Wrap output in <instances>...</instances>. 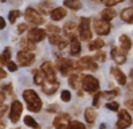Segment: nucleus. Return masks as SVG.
Instances as JSON below:
<instances>
[{
	"label": "nucleus",
	"mask_w": 133,
	"mask_h": 129,
	"mask_svg": "<svg viewBox=\"0 0 133 129\" xmlns=\"http://www.w3.org/2000/svg\"><path fill=\"white\" fill-rule=\"evenodd\" d=\"M112 59L115 60L116 64H124L127 61V55H125V52L124 51H121L120 48H116L113 47L112 48Z\"/></svg>",
	"instance_id": "nucleus-16"
},
{
	"label": "nucleus",
	"mask_w": 133,
	"mask_h": 129,
	"mask_svg": "<svg viewBox=\"0 0 133 129\" xmlns=\"http://www.w3.org/2000/svg\"><path fill=\"white\" fill-rule=\"evenodd\" d=\"M100 99H101V93H96L95 97H93V106L95 108L100 105Z\"/></svg>",
	"instance_id": "nucleus-42"
},
{
	"label": "nucleus",
	"mask_w": 133,
	"mask_h": 129,
	"mask_svg": "<svg viewBox=\"0 0 133 129\" xmlns=\"http://www.w3.org/2000/svg\"><path fill=\"white\" fill-rule=\"evenodd\" d=\"M132 3H133V0H132Z\"/></svg>",
	"instance_id": "nucleus-53"
},
{
	"label": "nucleus",
	"mask_w": 133,
	"mask_h": 129,
	"mask_svg": "<svg viewBox=\"0 0 133 129\" xmlns=\"http://www.w3.org/2000/svg\"><path fill=\"white\" fill-rule=\"evenodd\" d=\"M132 125V117L127 109H121L118 112V121L116 123V129H127Z\"/></svg>",
	"instance_id": "nucleus-6"
},
{
	"label": "nucleus",
	"mask_w": 133,
	"mask_h": 129,
	"mask_svg": "<svg viewBox=\"0 0 133 129\" xmlns=\"http://www.w3.org/2000/svg\"><path fill=\"white\" fill-rule=\"evenodd\" d=\"M64 32L65 35L71 37L72 40L73 39H77V35H79V25H77L75 21H69L64 25Z\"/></svg>",
	"instance_id": "nucleus-14"
},
{
	"label": "nucleus",
	"mask_w": 133,
	"mask_h": 129,
	"mask_svg": "<svg viewBox=\"0 0 133 129\" xmlns=\"http://www.w3.org/2000/svg\"><path fill=\"white\" fill-rule=\"evenodd\" d=\"M11 59V48L7 47L3 52V55H0V64H7Z\"/></svg>",
	"instance_id": "nucleus-29"
},
{
	"label": "nucleus",
	"mask_w": 133,
	"mask_h": 129,
	"mask_svg": "<svg viewBox=\"0 0 133 129\" xmlns=\"http://www.w3.org/2000/svg\"><path fill=\"white\" fill-rule=\"evenodd\" d=\"M65 16H66V11H65V8H63V7L53 8L52 12H51V19L55 20V21H59V20L64 19Z\"/></svg>",
	"instance_id": "nucleus-19"
},
{
	"label": "nucleus",
	"mask_w": 133,
	"mask_h": 129,
	"mask_svg": "<svg viewBox=\"0 0 133 129\" xmlns=\"http://www.w3.org/2000/svg\"><path fill=\"white\" fill-rule=\"evenodd\" d=\"M84 117H85V120H87V123H89V124H93L95 123V120L97 119V112H96V109L95 108H87L85 109V112H84Z\"/></svg>",
	"instance_id": "nucleus-21"
},
{
	"label": "nucleus",
	"mask_w": 133,
	"mask_h": 129,
	"mask_svg": "<svg viewBox=\"0 0 133 129\" xmlns=\"http://www.w3.org/2000/svg\"><path fill=\"white\" fill-rule=\"evenodd\" d=\"M95 61H105V53H97L95 57H92Z\"/></svg>",
	"instance_id": "nucleus-43"
},
{
	"label": "nucleus",
	"mask_w": 133,
	"mask_h": 129,
	"mask_svg": "<svg viewBox=\"0 0 133 129\" xmlns=\"http://www.w3.org/2000/svg\"><path fill=\"white\" fill-rule=\"evenodd\" d=\"M107 108H108L109 111H113V112H117V111H118V103H116V101H112V103H108V104H107Z\"/></svg>",
	"instance_id": "nucleus-39"
},
{
	"label": "nucleus",
	"mask_w": 133,
	"mask_h": 129,
	"mask_svg": "<svg viewBox=\"0 0 133 129\" xmlns=\"http://www.w3.org/2000/svg\"><path fill=\"white\" fill-rule=\"evenodd\" d=\"M81 87L84 88L85 92L88 93H95L98 91V87H100V83L98 80L95 77V76H84L83 77V84H81Z\"/></svg>",
	"instance_id": "nucleus-3"
},
{
	"label": "nucleus",
	"mask_w": 133,
	"mask_h": 129,
	"mask_svg": "<svg viewBox=\"0 0 133 129\" xmlns=\"http://www.w3.org/2000/svg\"><path fill=\"white\" fill-rule=\"evenodd\" d=\"M41 88H43V92L45 93V94H53L55 92H56L59 89V81H48V80H44L43 85H41Z\"/></svg>",
	"instance_id": "nucleus-15"
},
{
	"label": "nucleus",
	"mask_w": 133,
	"mask_h": 129,
	"mask_svg": "<svg viewBox=\"0 0 133 129\" xmlns=\"http://www.w3.org/2000/svg\"><path fill=\"white\" fill-rule=\"evenodd\" d=\"M60 40H61V37L59 35H49V43L53 45H57Z\"/></svg>",
	"instance_id": "nucleus-38"
},
{
	"label": "nucleus",
	"mask_w": 133,
	"mask_h": 129,
	"mask_svg": "<svg viewBox=\"0 0 133 129\" xmlns=\"http://www.w3.org/2000/svg\"><path fill=\"white\" fill-rule=\"evenodd\" d=\"M60 97H61V100H63L64 103H68V101H71V92H69V91H66V89H65V91H63Z\"/></svg>",
	"instance_id": "nucleus-36"
},
{
	"label": "nucleus",
	"mask_w": 133,
	"mask_h": 129,
	"mask_svg": "<svg viewBox=\"0 0 133 129\" xmlns=\"http://www.w3.org/2000/svg\"><path fill=\"white\" fill-rule=\"evenodd\" d=\"M118 40H120V49H121V51L128 52V51L132 48V41H130V39H129L127 35H121Z\"/></svg>",
	"instance_id": "nucleus-20"
},
{
	"label": "nucleus",
	"mask_w": 133,
	"mask_h": 129,
	"mask_svg": "<svg viewBox=\"0 0 133 129\" xmlns=\"http://www.w3.org/2000/svg\"><path fill=\"white\" fill-rule=\"evenodd\" d=\"M56 65H57V69L61 72L63 76H68L71 69H75L76 68V63L75 61H71L68 59H63V57H59L57 61H56Z\"/></svg>",
	"instance_id": "nucleus-4"
},
{
	"label": "nucleus",
	"mask_w": 133,
	"mask_h": 129,
	"mask_svg": "<svg viewBox=\"0 0 133 129\" xmlns=\"http://www.w3.org/2000/svg\"><path fill=\"white\" fill-rule=\"evenodd\" d=\"M21 112H23V104H21L19 100H14L12 104H11V108H9V119L12 123H17Z\"/></svg>",
	"instance_id": "nucleus-7"
},
{
	"label": "nucleus",
	"mask_w": 133,
	"mask_h": 129,
	"mask_svg": "<svg viewBox=\"0 0 133 129\" xmlns=\"http://www.w3.org/2000/svg\"><path fill=\"white\" fill-rule=\"evenodd\" d=\"M17 63L20 64V65H23V67H28L31 65V64L35 61V55H33L32 52H28V51H20L17 53Z\"/></svg>",
	"instance_id": "nucleus-10"
},
{
	"label": "nucleus",
	"mask_w": 133,
	"mask_h": 129,
	"mask_svg": "<svg viewBox=\"0 0 133 129\" xmlns=\"http://www.w3.org/2000/svg\"><path fill=\"white\" fill-rule=\"evenodd\" d=\"M23 97L25 100V104H27V109L33 112V113H37L41 111V106H43V103H41V99L39 97V94L33 91V89H25L23 92Z\"/></svg>",
	"instance_id": "nucleus-1"
},
{
	"label": "nucleus",
	"mask_w": 133,
	"mask_h": 129,
	"mask_svg": "<svg viewBox=\"0 0 133 129\" xmlns=\"http://www.w3.org/2000/svg\"><path fill=\"white\" fill-rule=\"evenodd\" d=\"M45 32H48L49 35H59L60 33V28L57 25H55V24H48Z\"/></svg>",
	"instance_id": "nucleus-33"
},
{
	"label": "nucleus",
	"mask_w": 133,
	"mask_h": 129,
	"mask_svg": "<svg viewBox=\"0 0 133 129\" xmlns=\"http://www.w3.org/2000/svg\"><path fill=\"white\" fill-rule=\"evenodd\" d=\"M24 124L27 125V126H29V128H39V124L36 123V120L33 119V117H31V116H25L24 117Z\"/></svg>",
	"instance_id": "nucleus-30"
},
{
	"label": "nucleus",
	"mask_w": 133,
	"mask_h": 129,
	"mask_svg": "<svg viewBox=\"0 0 133 129\" xmlns=\"http://www.w3.org/2000/svg\"><path fill=\"white\" fill-rule=\"evenodd\" d=\"M66 44H68V43H66V40H65V39H61V40L59 41L57 47H59V49H64V48L66 47Z\"/></svg>",
	"instance_id": "nucleus-46"
},
{
	"label": "nucleus",
	"mask_w": 133,
	"mask_h": 129,
	"mask_svg": "<svg viewBox=\"0 0 133 129\" xmlns=\"http://www.w3.org/2000/svg\"><path fill=\"white\" fill-rule=\"evenodd\" d=\"M40 71L43 72L45 80H48V81H56V72H55V68L52 65V63H49V61L43 63Z\"/></svg>",
	"instance_id": "nucleus-12"
},
{
	"label": "nucleus",
	"mask_w": 133,
	"mask_h": 129,
	"mask_svg": "<svg viewBox=\"0 0 133 129\" xmlns=\"http://www.w3.org/2000/svg\"><path fill=\"white\" fill-rule=\"evenodd\" d=\"M33 73H35V76H33V81H35V84H36V85H43L44 80H45L43 72H41V71H35Z\"/></svg>",
	"instance_id": "nucleus-28"
},
{
	"label": "nucleus",
	"mask_w": 133,
	"mask_h": 129,
	"mask_svg": "<svg viewBox=\"0 0 133 129\" xmlns=\"http://www.w3.org/2000/svg\"><path fill=\"white\" fill-rule=\"evenodd\" d=\"M64 5L69 9H73V11H77L83 7L80 0H64Z\"/></svg>",
	"instance_id": "nucleus-24"
},
{
	"label": "nucleus",
	"mask_w": 133,
	"mask_h": 129,
	"mask_svg": "<svg viewBox=\"0 0 133 129\" xmlns=\"http://www.w3.org/2000/svg\"><path fill=\"white\" fill-rule=\"evenodd\" d=\"M24 17H25V20L28 21V23H31V24H35V25H40V24H43L44 23V19H43V16L37 12L36 9H33V8H27L25 9V13H24Z\"/></svg>",
	"instance_id": "nucleus-5"
},
{
	"label": "nucleus",
	"mask_w": 133,
	"mask_h": 129,
	"mask_svg": "<svg viewBox=\"0 0 133 129\" xmlns=\"http://www.w3.org/2000/svg\"><path fill=\"white\" fill-rule=\"evenodd\" d=\"M27 29V24H20L17 27V31H19V33H23V32Z\"/></svg>",
	"instance_id": "nucleus-48"
},
{
	"label": "nucleus",
	"mask_w": 133,
	"mask_h": 129,
	"mask_svg": "<svg viewBox=\"0 0 133 129\" xmlns=\"http://www.w3.org/2000/svg\"><path fill=\"white\" fill-rule=\"evenodd\" d=\"M3 92L5 93H12V85L11 84H7V85H3Z\"/></svg>",
	"instance_id": "nucleus-45"
},
{
	"label": "nucleus",
	"mask_w": 133,
	"mask_h": 129,
	"mask_svg": "<svg viewBox=\"0 0 133 129\" xmlns=\"http://www.w3.org/2000/svg\"><path fill=\"white\" fill-rule=\"evenodd\" d=\"M4 101H5V93L4 92H0V109L3 108Z\"/></svg>",
	"instance_id": "nucleus-47"
},
{
	"label": "nucleus",
	"mask_w": 133,
	"mask_h": 129,
	"mask_svg": "<svg viewBox=\"0 0 133 129\" xmlns=\"http://www.w3.org/2000/svg\"><path fill=\"white\" fill-rule=\"evenodd\" d=\"M130 76H132V77H133V69H132V71H130Z\"/></svg>",
	"instance_id": "nucleus-52"
},
{
	"label": "nucleus",
	"mask_w": 133,
	"mask_h": 129,
	"mask_svg": "<svg viewBox=\"0 0 133 129\" xmlns=\"http://www.w3.org/2000/svg\"><path fill=\"white\" fill-rule=\"evenodd\" d=\"M23 48H24L25 51H28V52H29V51H33V49L36 48V44H33V43H31V41H28V40H27V41H24V43H23Z\"/></svg>",
	"instance_id": "nucleus-37"
},
{
	"label": "nucleus",
	"mask_w": 133,
	"mask_h": 129,
	"mask_svg": "<svg viewBox=\"0 0 133 129\" xmlns=\"http://www.w3.org/2000/svg\"><path fill=\"white\" fill-rule=\"evenodd\" d=\"M4 28H5V20L4 17L0 16V29H4Z\"/></svg>",
	"instance_id": "nucleus-50"
},
{
	"label": "nucleus",
	"mask_w": 133,
	"mask_h": 129,
	"mask_svg": "<svg viewBox=\"0 0 133 129\" xmlns=\"http://www.w3.org/2000/svg\"><path fill=\"white\" fill-rule=\"evenodd\" d=\"M117 94H118V91H117V89H113V91H107V92H101V97L110 100V99H115Z\"/></svg>",
	"instance_id": "nucleus-31"
},
{
	"label": "nucleus",
	"mask_w": 133,
	"mask_h": 129,
	"mask_svg": "<svg viewBox=\"0 0 133 129\" xmlns=\"http://www.w3.org/2000/svg\"><path fill=\"white\" fill-rule=\"evenodd\" d=\"M80 52H81V44H80L79 39H73L71 41V55L77 56Z\"/></svg>",
	"instance_id": "nucleus-23"
},
{
	"label": "nucleus",
	"mask_w": 133,
	"mask_h": 129,
	"mask_svg": "<svg viewBox=\"0 0 133 129\" xmlns=\"http://www.w3.org/2000/svg\"><path fill=\"white\" fill-rule=\"evenodd\" d=\"M7 112V106L4 105L2 109H0V129H4V126H5V124H4V121L2 120V117L4 116V113Z\"/></svg>",
	"instance_id": "nucleus-40"
},
{
	"label": "nucleus",
	"mask_w": 133,
	"mask_h": 129,
	"mask_svg": "<svg viewBox=\"0 0 133 129\" xmlns=\"http://www.w3.org/2000/svg\"><path fill=\"white\" fill-rule=\"evenodd\" d=\"M125 108L128 111H132L133 112V100H127L125 101Z\"/></svg>",
	"instance_id": "nucleus-44"
},
{
	"label": "nucleus",
	"mask_w": 133,
	"mask_h": 129,
	"mask_svg": "<svg viewBox=\"0 0 133 129\" xmlns=\"http://www.w3.org/2000/svg\"><path fill=\"white\" fill-rule=\"evenodd\" d=\"M20 15H21V12L19 9H14V11H11L9 12V16H8V19H9V21L11 23H14L15 24V21L20 17Z\"/></svg>",
	"instance_id": "nucleus-32"
},
{
	"label": "nucleus",
	"mask_w": 133,
	"mask_h": 129,
	"mask_svg": "<svg viewBox=\"0 0 133 129\" xmlns=\"http://www.w3.org/2000/svg\"><path fill=\"white\" fill-rule=\"evenodd\" d=\"M7 68H8V71H11V72H16V71H17V65H16L14 61H8V63H7Z\"/></svg>",
	"instance_id": "nucleus-41"
},
{
	"label": "nucleus",
	"mask_w": 133,
	"mask_h": 129,
	"mask_svg": "<svg viewBox=\"0 0 133 129\" xmlns=\"http://www.w3.org/2000/svg\"><path fill=\"white\" fill-rule=\"evenodd\" d=\"M121 19H123L125 23H133V8L132 7L124 8L121 11Z\"/></svg>",
	"instance_id": "nucleus-22"
},
{
	"label": "nucleus",
	"mask_w": 133,
	"mask_h": 129,
	"mask_svg": "<svg viewBox=\"0 0 133 129\" xmlns=\"http://www.w3.org/2000/svg\"><path fill=\"white\" fill-rule=\"evenodd\" d=\"M76 68L96 71V69H97V63H96L92 57H89V56H85V57H81L79 61H76Z\"/></svg>",
	"instance_id": "nucleus-11"
},
{
	"label": "nucleus",
	"mask_w": 133,
	"mask_h": 129,
	"mask_svg": "<svg viewBox=\"0 0 133 129\" xmlns=\"http://www.w3.org/2000/svg\"><path fill=\"white\" fill-rule=\"evenodd\" d=\"M124 0H103V3L108 7V8H110V7H113V5H116V4H118V3H123Z\"/></svg>",
	"instance_id": "nucleus-35"
},
{
	"label": "nucleus",
	"mask_w": 133,
	"mask_h": 129,
	"mask_svg": "<svg viewBox=\"0 0 133 129\" xmlns=\"http://www.w3.org/2000/svg\"><path fill=\"white\" fill-rule=\"evenodd\" d=\"M110 73H112L113 76H115L116 81H117L120 85H125V84H127V76L124 74V72L121 71V69H118L117 67L110 68Z\"/></svg>",
	"instance_id": "nucleus-18"
},
{
	"label": "nucleus",
	"mask_w": 133,
	"mask_h": 129,
	"mask_svg": "<svg viewBox=\"0 0 133 129\" xmlns=\"http://www.w3.org/2000/svg\"><path fill=\"white\" fill-rule=\"evenodd\" d=\"M7 77V72L0 67V80H3V79H5Z\"/></svg>",
	"instance_id": "nucleus-49"
},
{
	"label": "nucleus",
	"mask_w": 133,
	"mask_h": 129,
	"mask_svg": "<svg viewBox=\"0 0 133 129\" xmlns=\"http://www.w3.org/2000/svg\"><path fill=\"white\" fill-rule=\"evenodd\" d=\"M68 129H85V125L83 124V123H80V121H71L69 123V126H68Z\"/></svg>",
	"instance_id": "nucleus-34"
},
{
	"label": "nucleus",
	"mask_w": 133,
	"mask_h": 129,
	"mask_svg": "<svg viewBox=\"0 0 133 129\" xmlns=\"http://www.w3.org/2000/svg\"><path fill=\"white\" fill-rule=\"evenodd\" d=\"M47 33H45V31L44 29H40V28H33L28 32V35H27V40L33 43V44H36V43H40L43 41L44 39H45Z\"/></svg>",
	"instance_id": "nucleus-9"
},
{
	"label": "nucleus",
	"mask_w": 133,
	"mask_h": 129,
	"mask_svg": "<svg viewBox=\"0 0 133 129\" xmlns=\"http://www.w3.org/2000/svg\"><path fill=\"white\" fill-rule=\"evenodd\" d=\"M79 36L83 41H89L92 39L91 31V20L88 17H81L79 23Z\"/></svg>",
	"instance_id": "nucleus-2"
},
{
	"label": "nucleus",
	"mask_w": 133,
	"mask_h": 129,
	"mask_svg": "<svg viewBox=\"0 0 133 129\" xmlns=\"http://www.w3.org/2000/svg\"><path fill=\"white\" fill-rule=\"evenodd\" d=\"M39 9H40V12H43V13H51L53 7H52L51 2H41L40 5H39Z\"/></svg>",
	"instance_id": "nucleus-27"
},
{
	"label": "nucleus",
	"mask_w": 133,
	"mask_h": 129,
	"mask_svg": "<svg viewBox=\"0 0 133 129\" xmlns=\"http://www.w3.org/2000/svg\"><path fill=\"white\" fill-rule=\"evenodd\" d=\"M105 45V43L103 39H96L93 41L89 43V45H88V48H89L91 51H96V49H100V48H103Z\"/></svg>",
	"instance_id": "nucleus-26"
},
{
	"label": "nucleus",
	"mask_w": 133,
	"mask_h": 129,
	"mask_svg": "<svg viewBox=\"0 0 133 129\" xmlns=\"http://www.w3.org/2000/svg\"><path fill=\"white\" fill-rule=\"evenodd\" d=\"M93 27H95L96 33L100 35V36H107L110 32V24L103 19H96L95 23H93Z\"/></svg>",
	"instance_id": "nucleus-8"
},
{
	"label": "nucleus",
	"mask_w": 133,
	"mask_h": 129,
	"mask_svg": "<svg viewBox=\"0 0 133 129\" xmlns=\"http://www.w3.org/2000/svg\"><path fill=\"white\" fill-rule=\"evenodd\" d=\"M71 123V117L68 113H61L59 116H56V119L53 121V125L56 126V129H68Z\"/></svg>",
	"instance_id": "nucleus-13"
},
{
	"label": "nucleus",
	"mask_w": 133,
	"mask_h": 129,
	"mask_svg": "<svg viewBox=\"0 0 133 129\" xmlns=\"http://www.w3.org/2000/svg\"><path fill=\"white\" fill-rule=\"evenodd\" d=\"M115 16H116V11H115L113 8H105L103 12H101V19L105 20V21H108V23H109V21L112 20Z\"/></svg>",
	"instance_id": "nucleus-25"
},
{
	"label": "nucleus",
	"mask_w": 133,
	"mask_h": 129,
	"mask_svg": "<svg viewBox=\"0 0 133 129\" xmlns=\"http://www.w3.org/2000/svg\"><path fill=\"white\" fill-rule=\"evenodd\" d=\"M83 77H84V74L72 73V74H69V77H68V83H69V85L72 88L79 89L81 87V84H83Z\"/></svg>",
	"instance_id": "nucleus-17"
},
{
	"label": "nucleus",
	"mask_w": 133,
	"mask_h": 129,
	"mask_svg": "<svg viewBox=\"0 0 133 129\" xmlns=\"http://www.w3.org/2000/svg\"><path fill=\"white\" fill-rule=\"evenodd\" d=\"M130 89H133V81H132V84H130Z\"/></svg>",
	"instance_id": "nucleus-51"
}]
</instances>
